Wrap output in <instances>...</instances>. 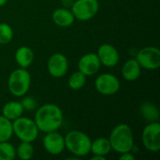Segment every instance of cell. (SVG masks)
I'll return each mask as SVG.
<instances>
[{"label": "cell", "instance_id": "cell-1", "mask_svg": "<svg viewBox=\"0 0 160 160\" xmlns=\"http://www.w3.org/2000/svg\"><path fill=\"white\" fill-rule=\"evenodd\" d=\"M34 121L41 132L57 131L63 125V112L55 104H44L37 110Z\"/></svg>", "mask_w": 160, "mask_h": 160}, {"label": "cell", "instance_id": "cell-2", "mask_svg": "<svg viewBox=\"0 0 160 160\" xmlns=\"http://www.w3.org/2000/svg\"><path fill=\"white\" fill-rule=\"evenodd\" d=\"M112 149L118 154L131 152L134 146V137L131 128L127 124L116 126L109 138Z\"/></svg>", "mask_w": 160, "mask_h": 160}, {"label": "cell", "instance_id": "cell-3", "mask_svg": "<svg viewBox=\"0 0 160 160\" xmlns=\"http://www.w3.org/2000/svg\"><path fill=\"white\" fill-rule=\"evenodd\" d=\"M65 147L75 157H85L90 153L92 141L90 137L82 131L72 130L65 137Z\"/></svg>", "mask_w": 160, "mask_h": 160}, {"label": "cell", "instance_id": "cell-4", "mask_svg": "<svg viewBox=\"0 0 160 160\" xmlns=\"http://www.w3.org/2000/svg\"><path fill=\"white\" fill-rule=\"evenodd\" d=\"M31 85V75L26 68H17L13 70L8 80V88L11 95L22 98L29 91Z\"/></svg>", "mask_w": 160, "mask_h": 160}, {"label": "cell", "instance_id": "cell-5", "mask_svg": "<svg viewBox=\"0 0 160 160\" xmlns=\"http://www.w3.org/2000/svg\"><path fill=\"white\" fill-rule=\"evenodd\" d=\"M13 134L21 142H33L38 136V128L34 120L27 117H19L12 121Z\"/></svg>", "mask_w": 160, "mask_h": 160}, {"label": "cell", "instance_id": "cell-6", "mask_svg": "<svg viewBox=\"0 0 160 160\" xmlns=\"http://www.w3.org/2000/svg\"><path fill=\"white\" fill-rule=\"evenodd\" d=\"M99 8L98 0H76L73 1L71 11L75 19L85 22L95 17Z\"/></svg>", "mask_w": 160, "mask_h": 160}, {"label": "cell", "instance_id": "cell-7", "mask_svg": "<svg viewBox=\"0 0 160 160\" xmlns=\"http://www.w3.org/2000/svg\"><path fill=\"white\" fill-rule=\"evenodd\" d=\"M136 60L140 66L147 70H156L160 67V51L158 48L148 46L141 49Z\"/></svg>", "mask_w": 160, "mask_h": 160}, {"label": "cell", "instance_id": "cell-8", "mask_svg": "<svg viewBox=\"0 0 160 160\" xmlns=\"http://www.w3.org/2000/svg\"><path fill=\"white\" fill-rule=\"evenodd\" d=\"M142 141L143 146L150 152H158L160 150V124L158 121L150 122L142 131Z\"/></svg>", "mask_w": 160, "mask_h": 160}, {"label": "cell", "instance_id": "cell-9", "mask_svg": "<svg viewBox=\"0 0 160 160\" xmlns=\"http://www.w3.org/2000/svg\"><path fill=\"white\" fill-rule=\"evenodd\" d=\"M97 91L103 96H112L120 89V81L111 73L100 74L95 82Z\"/></svg>", "mask_w": 160, "mask_h": 160}, {"label": "cell", "instance_id": "cell-10", "mask_svg": "<svg viewBox=\"0 0 160 160\" xmlns=\"http://www.w3.org/2000/svg\"><path fill=\"white\" fill-rule=\"evenodd\" d=\"M48 71L51 76L54 78H61L65 76L68 69V61L65 54L57 52L51 55L47 64Z\"/></svg>", "mask_w": 160, "mask_h": 160}, {"label": "cell", "instance_id": "cell-11", "mask_svg": "<svg viewBox=\"0 0 160 160\" xmlns=\"http://www.w3.org/2000/svg\"><path fill=\"white\" fill-rule=\"evenodd\" d=\"M43 146L47 153L52 156L60 155L65 147V139L57 131H52L46 133L43 138Z\"/></svg>", "mask_w": 160, "mask_h": 160}, {"label": "cell", "instance_id": "cell-12", "mask_svg": "<svg viewBox=\"0 0 160 160\" xmlns=\"http://www.w3.org/2000/svg\"><path fill=\"white\" fill-rule=\"evenodd\" d=\"M97 55L100 61V64L108 68L115 67L118 64L119 59H120V56L116 48L108 43L102 44L98 48Z\"/></svg>", "mask_w": 160, "mask_h": 160}, {"label": "cell", "instance_id": "cell-13", "mask_svg": "<svg viewBox=\"0 0 160 160\" xmlns=\"http://www.w3.org/2000/svg\"><path fill=\"white\" fill-rule=\"evenodd\" d=\"M100 61L97 53L89 52L81 57L78 63L79 70L85 76H92L96 74L100 68Z\"/></svg>", "mask_w": 160, "mask_h": 160}, {"label": "cell", "instance_id": "cell-14", "mask_svg": "<svg viewBox=\"0 0 160 160\" xmlns=\"http://www.w3.org/2000/svg\"><path fill=\"white\" fill-rule=\"evenodd\" d=\"M52 22L59 27H68L73 24L75 17L71 10L66 8L55 9L52 15Z\"/></svg>", "mask_w": 160, "mask_h": 160}, {"label": "cell", "instance_id": "cell-15", "mask_svg": "<svg viewBox=\"0 0 160 160\" xmlns=\"http://www.w3.org/2000/svg\"><path fill=\"white\" fill-rule=\"evenodd\" d=\"M142 73V67L136 59H128L123 65L122 75L125 80L128 82L136 81L140 78Z\"/></svg>", "mask_w": 160, "mask_h": 160}, {"label": "cell", "instance_id": "cell-16", "mask_svg": "<svg viewBox=\"0 0 160 160\" xmlns=\"http://www.w3.org/2000/svg\"><path fill=\"white\" fill-rule=\"evenodd\" d=\"M35 55L31 48L27 46H21L15 52V61L22 68H27L34 61Z\"/></svg>", "mask_w": 160, "mask_h": 160}, {"label": "cell", "instance_id": "cell-17", "mask_svg": "<svg viewBox=\"0 0 160 160\" xmlns=\"http://www.w3.org/2000/svg\"><path fill=\"white\" fill-rule=\"evenodd\" d=\"M24 109L21 102L9 101L7 102L2 108V115L10 121H13L22 115Z\"/></svg>", "mask_w": 160, "mask_h": 160}, {"label": "cell", "instance_id": "cell-18", "mask_svg": "<svg viewBox=\"0 0 160 160\" xmlns=\"http://www.w3.org/2000/svg\"><path fill=\"white\" fill-rule=\"evenodd\" d=\"M111 150H112V146H111L109 139L107 138H104V137L98 138L91 143L90 152H92L93 155L106 157L107 155H109Z\"/></svg>", "mask_w": 160, "mask_h": 160}, {"label": "cell", "instance_id": "cell-19", "mask_svg": "<svg viewBox=\"0 0 160 160\" xmlns=\"http://www.w3.org/2000/svg\"><path fill=\"white\" fill-rule=\"evenodd\" d=\"M141 114L149 122H156L159 119L158 109L150 102H144L141 106Z\"/></svg>", "mask_w": 160, "mask_h": 160}, {"label": "cell", "instance_id": "cell-20", "mask_svg": "<svg viewBox=\"0 0 160 160\" xmlns=\"http://www.w3.org/2000/svg\"><path fill=\"white\" fill-rule=\"evenodd\" d=\"M13 136L12 121L3 115H0V142H7Z\"/></svg>", "mask_w": 160, "mask_h": 160}, {"label": "cell", "instance_id": "cell-21", "mask_svg": "<svg viewBox=\"0 0 160 160\" xmlns=\"http://www.w3.org/2000/svg\"><path fill=\"white\" fill-rule=\"evenodd\" d=\"M32 142H22L18 148L16 149V155L22 160H29L33 158L34 155V148L31 144Z\"/></svg>", "mask_w": 160, "mask_h": 160}, {"label": "cell", "instance_id": "cell-22", "mask_svg": "<svg viewBox=\"0 0 160 160\" xmlns=\"http://www.w3.org/2000/svg\"><path fill=\"white\" fill-rule=\"evenodd\" d=\"M16 157V149L12 143L8 141L0 142V160H13Z\"/></svg>", "mask_w": 160, "mask_h": 160}, {"label": "cell", "instance_id": "cell-23", "mask_svg": "<svg viewBox=\"0 0 160 160\" xmlns=\"http://www.w3.org/2000/svg\"><path fill=\"white\" fill-rule=\"evenodd\" d=\"M86 82V76L80 70L71 74L68 79V86L72 90H80L84 86Z\"/></svg>", "mask_w": 160, "mask_h": 160}, {"label": "cell", "instance_id": "cell-24", "mask_svg": "<svg viewBox=\"0 0 160 160\" xmlns=\"http://www.w3.org/2000/svg\"><path fill=\"white\" fill-rule=\"evenodd\" d=\"M13 38V30L11 26L6 22L0 23V44H8Z\"/></svg>", "mask_w": 160, "mask_h": 160}, {"label": "cell", "instance_id": "cell-25", "mask_svg": "<svg viewBox=\"0 0 160 160\" xmlns=\"http://www.w3.org/2000/svg\"><path fill=\"white\" fill-rule=\"evenodd\" d=\"M21 103L25 111H33L37 108V101L31 97H25Z\"/></svg>", "mask_w": 160, "mask_h": 160}, {"label": "cell", "instance_id": "cell-26", "mask_svg": "<svg viewBox=\"0 0 160 160\" xmlns=\"http://www.w3.org/2000/svg\"><path fill=\"white\" fill-rule=\"evenodd\" d=\"M120 159L121 160H135V157L132 154V152H127V153H123L120 154Z\"/></svg>", "mask_w": 160, "mask_h": 160}, {"label": "cell", "instance_id": "cell-27", "mask_svg": "<svg viewBox=\"0 0 160 160\" xmlns=\"http://www.w3.org/2000/svg\"><path fill=\"white\" fill-rule=\"evenodd\" d=\"M72 3H73L72 0H62V4H63L64 8H68V7H71Z\"/></svg>", "mask_w": 160, "mask_h": 160}, {"label": "cell", "instance_id": "cell-28", "mask_svg": "<svg viewBox=\"0 0 160 160\" xmlns=\"http://www.w3.org/2000/svg\"><path fill=\"white\" fill-rule=\"evenodd\" d=\"M92 160H105L106 159V157H103V156H98V155H94V157H92Z\"/></svg>", "mask_w": 160, "mask_h": 160}, {"label": "cell", "instance_id": "cell-29", "mask_svg": "<svg viewBox=\"0 0 160 160\" xmlns=\"http://www.w3.org/2000/svg\"><path fill=\"white\" fill-rule=\"evenodd\" d=\"M7 1H8V0H0V7L5 6V5H6V3H7Z\"/></svg>", "mask_w": 160, "mask_h": 160}]
</instances>
